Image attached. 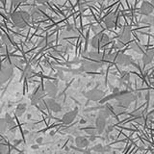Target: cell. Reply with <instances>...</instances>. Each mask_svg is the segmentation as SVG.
I'll use <instances>...</instances> for the list:
<instances>
[{"label":"cell","mask_w":154,"mask_h":154,"mask_svg":"<svg viewBox=\"0 0 154 154\" xmlns=\"http://www.w3.org/2000/svg\"><path fill=\"white\" fill-rule=\"evenodd\" d=\"M154 59V49H149L146 52L143 53V62L144 65H148Z\"/></svg>","instance_id":"cell-13"},{"label":"cell","mask_w":154,"mask_h":154,"mask_svg":"<svg viewBox=\"0 0 154 154\" xmlns=\"http://www.w3.org/2000/svg\"><path fill=\"white\" fill-rule=\"evenodd\" d=\"M93 150L94 152H97V153H104V146H102L101 144H96V146H94L93 148Z\"/></svg>","instance_id":"cell-24"},{"label":"cell","mask_w":154,"mask_h":154,"mask_svg":"<svg viewBox=\"0 0 154 154\" xmlns=\"http://www.w3.org/2000/svg\"><path fill=\"white\" fill-rule=\"evenodd\" d=\"M34 74V69H32L31 66H27L24 69V75H25L27 78H30V77Z\"/></svg>","instance_id":"cell-21"},{"label":"cell","mask_w":154,"mask_h":154,"mask_svg":"<svg viewBox=\"0 0 154 154\" xmlns=\"http://www.w3.org/2000/svg\"><path fill=\"white\" fill-rule=\"evenodd\" d=\"M1 41H2V42H3V45H7L8 43H9V38H8V36H7V35H2V37H1Z\"/></svg>","instance_id":"cell-29"},{"label":"cell","mask_w":154,"mask_h":154,"mask_svg":"<svg viewBox=\"0 0 154 154\" xmlns=\"http://www.w3.org/2000/svg\"><path fill=\"white\" fill-rule=\"evenodd\" d=\"M99 35L100 34H97L95 37H94L93 38H91V46L94 47V48H98L100 47V38H99Z\"/></svg>","instance_id":"cell-19"},{"label":"cell","mask_w":154,"mask_h":154,"mask_svg":"<svg viewBox=\"0 0 154 154\" xmlns=\"http://www.w3.org/2000/svg\"><path fill=\"white\" fill-rule=\"evenodd\" d=\"M8 127V124L6 123L4 119H0V133H5L6 129Z\"/></svg>","instance_id":"cell-23"},{"label":"cell","mask_w":154,"mask_h":154,"mask_svg":"<svg viewBox=\"0 0 154 154\" xmlns=\"http://www.w3.org/2000/svg\"><path fill=\"white\" fill-rule=\"evenodd\" d=\"M101 66V64L99 62H84L83 63V67L84 71H95L97 70Z\"/></svg>","instance_id":"cell-8"},{"label":"cell","mask_w":154,"mask_h":154,"mask_svg":"<svg viewBox=\"0 0 154 154\" xmlns=\"http://www.w3.org/2000/svg\"><path fill=\"white\" fill-rule=\"evenodd\" d=\"M132 48H133V49H134L135 51H137L138 53H143L142 48L138 45V43H137V42H134V43H132Z\"/></svg>","instance_id":"cell-27"},{"label":"cell","mask_w":154,"mask_h":154,"mask_svg":"<svg viewBox=\"0 0 154 154\" xmlns=\"http://www.w3.org/2000/svg\"><path fill=\"white\" fill-rule=\"evenodd\" d=\"M93 30H94V33H96V34H100L101 33V28L99 26H94Z\"/></svg>","instance_id":"cell-31"},{"label":"cell","mask_w":154,"mask_h":154,"mask_svg":"<svg viewBox=\"0 0 154 154\" xmlns=\"http://www.w3.org/2000/svg\"><path fill=\"white\" fill-rule=\"evenodd\" d=\"M77 114H78V109H74V110L66 113L64 116H63V119H62L63 123L66 124V125L70 124L75 119V118L77 117Z\"/></svg>","instance_id":"cell-5"},{"label":"cell","mask_w":154,"mask_h":154,"mask_svg":"<svg viewBox=\"0 0 154 154\" xmlns=\"http://www.w3.org/2000/svg\"><path fill=\"white\" fill-rule=\"evenodd\" d=\"M45 103L47 105V107L49 108L52 112H55V113H58L60 112L62 110V107H61V104L59 102H57L55 99L53 98H49V99H46Z\"/></svg>","instance_id":"cell-11"},{"label":"cell","mask_w":154,"mask_h":154,"mask_svg":"<svg viewBox=\"0 0 154 154\" xmlns=\"http://www.w3.org/2000/svg\"><path fill=\"white\" fill-rule=\"evenodd\" d=\"M153 154H154V151H153Z\"/></svg>","instance_id":"cell-35"},{"label":"cell","mask_w":154,"mask_h":154,"mask_svg":"<svg viewBox=\"0 0 154 154\" xmlns=\"http://www.w3.org/2000/svg\"><path fill=\"white\" fill-rule=\"evenodd\" d=\"M104 23H105V26L108 29L114 28L116 25V16L113 14H109V16H107L104 18Z\"/></svg>","instance_id":"cell-15"},{"label":"cell","mask_w":154,"mask_h":154,"mask_svg":"<svg viewBox=\"0 0 154 154\" xmlns=\"http://www.w3.org/2000/svg\"><path fill=\"white\" fill-rule=\"evenodd\" d=\"M4 120L6 122V123L7 124H12L13 123V118L10 116L9 114H6V116H5V119H4Z\"/></svg>","instance_id":"cell-28"},{"label":"cell","mask_w":154,"mask_h":154,"mask_svg":"<svg viewBox=\"0 0 154 154\" xmlns=\"http://www.w3.org/2000/svg\"><path fill=\"white\" fill-rule=\"evenodd\" d=\"M25 112H26V104L25 103H20L17 106V109H16L17 116L20 117V116H22Z\"/></svg>","instance_id":"cell-17"},{"label":"cell","mask_w":154,"mask_h":154,"mask_svg":"<svg viewBox=\"0 0 154 154\" xmlns=\"http://www.w3.org/2000/svg\"><path fill=\"white\" fill-rule=\"evenodd\" d=\"M45 93L51 96V97H54L57 95L58 93V87L56 84H54L53 82H47L45 84Z\"/></svg>","instance_id":"cell-10"},{"label":"cell","mask_w":154,"mask_h":154,"mask_svg":"<svg viewBox=\"0 0 154 154\" xmlns=\"http://www.w3.org/2000/svg\"><path fill=\"white\" fill-rule=\"evenodd\" d=\"M31 16L30 14L24 11H18L13 14L12 20L14 24L18 28H24L27 26L28 22L30 21Z\"/></svg>","instance_id":"cell-1"},{"label":"cell","mask_w":154,"mask_h":154,"mask_svg":"<svg viewBox=\"0 0 154 154\" xmlns=\"http://www.w3.org/2000/svg\"><path fill=\"white\" fill-rule=\"evenodd\" d=\"M141 22L143 24H148V25H151L154 27V17L151 16H144L142 19Z\"/></svg>","instance_id":"cell-18"},{"label":"cell","mask_w":154,"mask_h":154,"mask_svg":"<svg viewBox=\"0 0 154 154\" xmlns=\"http://www.w3.org/2000/svg\"><path fill=\"white\" fill-rule=\"evenodd\" d=\"M154 11V8L152 7V5L149 2H143L141 6V12L144 16H149L150 14H152Z\"/></svg>","instance_id":"cell-12"},{"label":"cell","mask_w":154,"mask_h":154,"mask_svg":"<svg viewBox=\"0 0 154 154\" xmlns=\"http://www.w3.org/2000/svg\"><path fill=\"white\" fill-rule=\"evenodd\" d=\"M131 63H132L131 58L126 54H123V53H120V54L117 57V64L119 66H129Z\"/></svg>","instance_id":"cell-9"},{"label":"cell","mask_w":154,"mask_h":154,"mask_svg":"<svg viewBox=\"0 0 154 154\" xmlns=\"http://www.w3.org/2000/svg\"><path fill=\"white\" fill-rule=\"evenodd\" d=\"M13 74V69L10 65H3L0 69V83H5Z\"/></svg>","instance_id":"cell-3"},{"label":"cell","mask_w":154,"mask_h":154,"mask_svg":"<svg viewBox=\"0 0 154 154\" xmlns=\"http://www.w3.org/2000/svg\"><path fill=\"white\" fill-rule=\"evenodd\" d=\"M149 119H150V120H154V114L149 116Z\"/></svg>","instance_id":"cell-34"},{"label":"cell","mask_w":154,"mask_h":154,"mask_svg":"<svg viewBox=\"0 0 154 154\" xmlns=\"http://www.w3.org/2000/svg\"><path fill=\"white\" fill-rule=\"evenodd\" d=\"M43 96V93L42 91H35V94H33L32 98H31V104L32 105H37L42 101V98Z\"/></svg>","instance_id":"cell-16"},{"label":"cell","mask_w":154,"mask_h":154,"mask_svg":"<svg viewBox=\"0 0 154 154\" xmlns=\"http://www.w3.org/2000/svg\"><path fill=\"white\" fill-rule=\"evenodd\" d=\"M99 38H100V45H107V43L110 42L109 37L106 35V34H104V33H100Z\"/></svg>","instance_id":"cell-20"},{"label":"cell","mask_w":154,"mask_h":154,"mask_svg":"<svg viewBox=\"0 0 154 154\" xmlns=\"http://www.w3.org/2000/svg\"><path fill=\"white\" fill-rule=\"evenodd\" d=\"M122 81H123L124 83H125V82H129L130 81V74L128 73V72H124V73L122 74Z\"/></svg>","instance_id":"cell-26"},{"label":"cell","mask_w":154,"mask_h":154,"mask_svg":"<svg viewBox=\"0 0 154 154\" xmlns=\"http://www.w3.org/2000/svg\"><path fill=\"white\" fill-rule=\"evenodd\" d=\"M116 98H117L119 105L124 108L131 104V102L135 99V96L128 91H119V94L116 95Z\"/></svg>","instance_id":"cell-2"},{"label":"cell","mask_w":154,"mask_h":154,"mask_svg":"<svg viewBox=\"0 0 154 154\" xmlns=\"http://www.w3.org/2000/svg\"><path fill=\"white\" fill-rule=\"evenodd\" d=\"M131 38V29H130L129 26H124L122 28V30L119 33V41L123 43H126L130 41Z\"/></svg>","instance_id":"cell-6"},{"label":"cell","mask_w":154,"mask_h":154,"mask_svg":"<svg viewBox=\"0 0 154 154\" xmlns=\"http://www.w3.org/2000/svg\"><path fill=\"white\" fill-rule=\"evenodd\" d=\"M36 141H37V143H42V141H43V139H42V137H40V138L36 139Z\"/></svg>","instance_id":"cell-32"},{"label":"cell","mask_w":154,"mask_h":154,"mask_svg":"<svg viewBox=\"0 0 154 154\" xmlns=\"http://www.w3.org/2000/svg\"><path fill=\"white\" fill-rule=\"evenodd\" d=\"M95 126H96V132L98 134H101L104 132V130L106 129L107 126V119L97 116V118L95 119Z\"/></svg>","instance_id":"cell-7"},{"label":"cell","mask_w":154,"mask_h":154,"mask_svg":"<svg viewBox=\"0 0 154 154\" xmlns=\"http://www.w3.org/2000/svg\"><path fill=\"white\" fill-rule=\"evenodd\" d=\"M86 97L90 99V100H93V101H98L100 99H102L104 97V93L102 91H100L98 89H94V90H91L89 91L88 93H86Z\"/></svg>","instance_id":"cell-4"},{"label":"cell","mask_w":154,"mask_h":154,"mask_svg":"<svg viewBox=\"0 0 154 154\" xmlns=\"http://www.w3.org/2000/svg\"><path fill=\"white\" fill-rule=\"evenodd\" d=\"M30 16H31V17H33L34 19H37V18H38V17H41V13H40V11H38V9H33Z\"/></svg>","instance_id":"cell-25"},{"label":"cell","mask_w":154,"mask_h":154,"mask_svg":"<svg viewBox=\"0 0 154 154\" xmlns=\"http://www.w3.org/2000/svg\"><path fill=\"white\" fill-rule=\"evenodd\" d=\"M31 147H32V149H38V144H33Z\"/></svg>","instance_id":"cell-33"},{"label":"cell","mask_w":154,"mask_h":154,"mask_svg":"<svg viewBox=\"0 0 154 154\" xmlns=\"http://www.w3.org/2000/svg\"><path fill=\"white\" fill-rule=\"evenodd\" d=\"M86 133H87V134H89L90 136L91 137V136H95L96 133H97V132H96L94 129H86Z\"/></svg>","instance_id":"cell-30"},{"label":"cell","mask_w":154,"mask_h":154,"mask_svg":"<svg viewBox=\"0 0 154 154\" xmlns=\"http://www.w3.org/2000/svg\"><path fill=\"white\" fill-rule=\"evenodd\" d=\"M89 143H90V141L88 139H86L85 137L78 136L75 139V144H76V146H78L79 148H86L89 146Z\"/></svg>","instance_id":"cell-14"},{"label":"cell","mask_w":154,"mask_h":154,"mask_svg":"<svg viewBox=\"0 0 154 154\" xmlns=\"http://www.w3.org/2000/svg\"><path fill=\"white\" fill-rule=\"evenodd\" d=\"M88 56L90 58H91V59L96 60V61H98V60L101 59V58H102V55H101L100 53H98V52H90Z\"/></svg>","instance_id":"cell-22"}]
</instances>
